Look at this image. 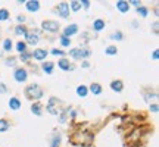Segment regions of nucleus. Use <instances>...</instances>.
<instances>
[{"instance_id": "1", "label": "nucleus", "mask_w": 159, "mask_h": 147, "mask_svg": "<svg viewBox=\"0 0 159 147\" xmlns=\"http://www.w3.org/2000/svg\"><path fill=\"white\" fill-rule=\"evenodd\" d=\"M25 96L28 99H31V100H38V99H42L43 96V91L42 88L37 85V84H31V85H28L27 87V90H25Z\"/></svg>"}, {"instance_id": "2", "label": "nucleus", "mask_w": 159, "mask_h": 147, "mask_svg": "<svg viewBox=\"0 0 159 147\" xmlns=\"http://www.w3.org/2000/svg\"><path fill=\"white\" fill-rule=\"evenodd\" d=\"M42 27L44 31H49V33H56L59 30V24L56 21H44L42 24Z\"/></svg>"}, {"instance_id": "3", "label": "nucleus", "mask_w": 159, "mask_h": 147, "mask_svg": "<svg viewBox=\"0 0 159 147\" xmlns=\"http://www.w3.org/2000/svg\"><path fill=\"white\" fill-rule=\"evenodd\" d=\"M58 13L62 18H68V16H69V5L65 3V2L59 3V5H58Z\"/></svg>"}, {"instance_id": "4", "label": "nucleus", "mask_w": 159, "mask_h": 147, "mask_svg": "<svg viewBox=\"0 0 159 147\" xmlns=\"http://www.w3.org/2000/svg\"><path fill=\"white\" fill-rule=\"evenodd\" d=\"M13 77H15V80L18 82H25L27 78H28V75H27V71L25 69H22V68H18L15 74H13Z\"/></svg>"}, {"instance_id": "5", "label": "nucleus", "mask_w": 159, "mask_h": 147, "mask_svg": "<svg viewBox=\"0 0 159 147\" xmlns=\"http://www.w3.org/2000/svg\"><path fill=\"white\" fill-rule=\"evenodd\" d=\"M69 53H71V56H74L75 59H80V57H87V56H90V52H89L87 49H83V50H80V49H74V50H71Z\"/></svg>"}, {"instance_id": "6", "label": "nucleus", "mask_w": 159, "mask_h": 147, "mask_svg": "<svg viewBox=\"0 0 159 147\" xmlns=\"http://www.w3.org/2000/svg\"><path fill=\"white\" fill-rule=\"evenodd\" d=\"M27 38V44H31V46H35L37 43H38V34L37 33H27L25 35Z\"/></svg>"}, {"instance_id": "7", "label": "nucleus", "mask_w": 159, "mask_h": 147, "mask_svg": "<svg viewBox=\"0 0 159 147\" xmlns=\"http://www.w3.org/2000/svg\"><path fill=\"white\" fill-rule=\"evenodd\" d=\"M75 33H78V27H77L75 24H71L63 30V37H68V38H69L71 35H74Z\"/></svg>"}, {"instance_id": "8", "label": "nucleus", "mask_w": 159, "mask_h": 147, "mask_svg": "<svg viewBox=\"0 0 159 147\" xmlns=\"http://www.w3.org/2000/svg\"><path fill=\"white\" fill-rule=\"evenodd\" d=\"M46 56H47V52L43 49H37L33 53V57L35 60H43V59H46Z\"/></svg>"}, {"instance_id": "9", "label": "nucleus", "mask_w": 159, "mask_h": 147, "mask_svg": "<svg viewBox=\"0 0 159 147\" xmlns=\"http://www.w3.org/2000/svg\"><path fill=\"white\" fill-rule=\"evenodd\" d=\"M117 8L119 9V12L125 13V12H128V9H130V3L128 2H124V0H119V2H117Z\"/></svg>"}, {"instance_id": "10", "label": "nucleus", "mask_w": 159, "mask_h": 147, "mask_svg": "<svg viewBox=\"0 0 159 147\" xmlns=\"http://www.w3.org/2000/svg\"><path fill=\"white\" fill-rule=\"evenodd\" d=\"M9 107L12 109V110H18L19 107H21V102H19V99L16 97H12L9 100Z\"/></svg>"}, {"instance_id": "11", "label": "nucleus", "mask_w": 159, "mask_h": 147, "mask_svg": "<svg viewBox=\"0 0 159 147\" xmlns=\"http://www.w3.org/2000/svg\"><path fill=\"white\" fill-rule=\"evenodd\" d=\"M27 9L30 12H37L40 9V3L38 2H27Z\"/></svg>"}, {"instance_id": "12", "label": "nucleus", "mask_w": 159, "mask_h": 147, "mask_svg": "<svg viewBox=\"0 0 159 147\" xmlns=\"http://www.w3.org/2000/svg\"><path fill=\"white\" fill-rule=\"evenodd\" d=\"M103 28H105V21L103 19H96L93 22V30L94 31H102Z\"/></svg>"}, {"instance_id": "13", "label": "nucleus", "mask_w": 159, "mask_h": 147, "mask_svg": "<svg viewBox=\"0 0 159 147\" xmlns=\"http://www.w3.org/2000/svg\"><path fill=\"white\" fill-rule=\"evenodd\" d=\"M58 65L60 69H63V71H69V69H72V66L69 65V60H67V59H60L58 62Z\"/></svg>"}, {"instance_id": "14", "label": "nucleus", "mask_w": 159, "mask_h": 147, "mask_svg": "<svg viewBox=\"0 0 159 147\" xmlns=\"http://www.w3.org/2000/svg\"><path fill=\"white\" fill-rule=\"evenodd\" d=\"M110 88L117 93H121L122 91V82L121 81H112L110 82Z\"/></svg>"}, {"instance_id": "15", "label": "nucleus", "mask_w": 159, "mask_h": 147, "mask_svg": "<svg viewBox=\"0 0 159 147\" xmlns=\"http://www.w3.org/2000/svg\"><path fill=\"white\" fill-rule=\"evenodd\" d=\"M53 62H46V63H43L42 65V68H43V71L46 74H52L53 72Z\"/></svg>"}, {"instance_id": "16", "label": "nucleus", "mask_w": 159, "mask_h": 147, "mask_svg": "<svg viewBox=\"0 0 159 147\" xmlns=\"http://www.w3.org/2000/svg\"><path fill=\"white\" fill-rule=\"evenodd\" d=\"M90 91H92L93 94H100V93H102L100 84H96V82H94V84H92V85H90Z\"/></svg>"}, {"instance_id": "17", "label": "nucleus", "mask_w": 159, "mask_h": 147, "mask_svg": "<svg viewBox=\"0 0 159 147\" xmlns=\"http://www.w3.org/2000/svg\"><path fill=\"white\" fill-rule=\"evenodd\" d=\"M31 110H33L34 115L40 116V115H42V105H40V103H34L33 107H31Z\"/></svg>"}, {"instance_id": "18", "label": "nucleus", "mask_w": 159, "mask_h": 147, "mask_svg": "<svg viewBox=\"0 0 159 147\" xmlns=\"http://www.w3.org/2000/svg\"><path fill=\"white\" fill-rule=\"evenodd\" d=\"M27 33H28L27 28L22 27V25H18L16 28H15V34H16V35H27Z\"/></svg>"}, {"instance_id": "19", "label": "nucleus", "mask_w": 159, "mask_h": 147, "mask_svg": "<svg viewBox=\"0 0 159 147\" xmlns=\"http://www.w3.org/2000/svg\"><path fill=\"white\" fill-rule=\"evenodd\" d=\"M77 94L81 96V97H85V96H87V87H85V85H80V87L77 88Z\"/></svg>"}, {"instance_id": "20", "label": "nucleus", "mask_w": 159, "mask_h": 147, "mask_svg": "<svg viewBox=\"0 0 159 147\" xmlns=\"http://www.w3.org/2000/svg\"><path fill=\"white\" fill-rule=\"evenodd\" d=\"M9 130V122L6 119H0V132Z\"/></svg>"}, {"instance_id": "21", "label": "nucleus", "mask_w": 159, "mask_h": 147, "mask_svg": "<svg viewBox=\"0 0 159 147\" xmlns=\"http://www.w3.org/2000/svg\"><path fill=\"white\" fill-rule=\"evenodd\" d=\"M117 47L115 46H109V47H106V50H105V53L106 55H109V56H112V55H117Z\"/></svg>"}, {"instance_id": "22", "label": "nucleus", "mask_w": 159, "mask_h": 147, "mask_svg": "<svg viewBox=\"0 0 159 147\" xmlns=\"http://www.w3.org/2000/svg\"><path fill=\"white\" fill-rule=\"evenodd\" d=\"M3 49L6 50V52H10L12 50V41L9 40V38H6V40L3 41Z\"/></svg>"}, {"instance_id": "23", "label": "nucleus", "mask_w": 159, "mask_h": 147, "mask_svg": "<svg viewBox=\"0 0 159 147\" xmlns=\"http://www.w3.org/2000/svg\"><path fill=\"white\" fill-rule=\"evenodd\" d=\"M25 47H27V44L25 43H22V41H19L16 44V50L19 52V53H25Z\"/></svg>"}, {"instance_id": "24", "label": "nucleus", "mask_w": 159, "mask_h": 147, "mask_svg": "<svg viewBox=\"0 0 159 147\" xmlns=\"http://www.w3.org/2000/svg\"><path fill=\"white\" fill-rule=\"evenodd\" d=\"M8 16H9V12L6 9H2V10H0V21H6Z\"/></svg>"}, {"instance_id": "25", "label": "nucleus", "mask_w": 159, "mask_h": 147, "mask_svg": "<svg viewBox=\"0 0 159 147\" xmlns=\"http://www.w3.org/2000/svg\"><path fill=\"white\" fill-rule=\"evenodd\" d=\"M137 12H139L143 18H146V16H147V13H149V12H147V9L143 8V6H139V8H137Z\"/></svg>"}, {"instance_id": "26", "label": "nucleus", "mask_w": 159, "mask_h": 147, "mask_svg": "<svg viewBox=\"0 0 159 147\" xmlns=\"http://www.w3.org/2000/svg\"><path fill=\"white\" fill-rule=\"evenodd\" d=\"M71 9H72V10H80V9H81V3H80V2H71Z\"/></svg>"}, {"instance_id": "27", "label": "nucleus", "mask_w": 159, "mask_h": 147, "mask_svg": "<svg viewBox=\"0 0 159 147\" xmlns=\"http://www.w3.org/2000/svg\"><path fill=\"white\" fill-rule=\"evenodd\" d=\"M60 44H62L63 47H68V46L71 44V40H69L68 37H63V35H62V38H60Z\"/></svg>"}, {"instance_id": "28", "label": "nucleus", "mask_w": 159, "mask_h": 147, "mask_svg": "<svg viewBox=\"0 0 159 147\" xmlns=\"http://www.w3.org/2000/svg\"><path fill=\"white\" fill-rule=\"evenodd\" d=\"M59 141H60V135H55L53 137V141H52V147H58L59 146Z\"/></svg>"}, {"instance_id": "29", "label": "nucleus", "mask_w": 159, "mask_h": 147, "mask_svg": "<svg viewBox=\"0 0 159 147\" xmlns=\"http://www.w3.org/2000/svg\"><path fill=\"white\" fill-rule=\"evenodd\" d=\"M63 53H65V52L58 50V49H53V50H52V55H53V56H63Z\"/></svg>"}, {"instance_id": "30", "label": "nucleus", "mask_w": 159, "mask_h": 147, "mask_svg": "<svg viewBox=\"0 0 159 147\" xmlns=\"http://www.w3.org/2000/svg\"><path fill=\"white\" fill-rule=\"evenodd\" d=\"M112 38H115V40H122V34L119 33V31H117V33L112 35Z\"/></svg>"}, {"instance_id": "31", "label": "nucleus", "mask_w": 159, "mask_h": 147, "mask_svg": "<svg viewBox=\"0 0 159 147\" xmlns=\"http://www.w3.org/2000/svg\"><path fill=\"white\" fill-rule=\"evenodd\" d=\"M28 57H30L28 53H21V60H22V62H27V60H28Z\"/></svg>"}, {"instance_id": "32", "label": "nucleus", "mask_w": 159, "mask_h": 147, "mask_svg": "<svg viewBox=\"0 0 159 147\" xmlns=\"http://www.w3.org/2000/svg\"><path fill=\"white\" fill-rule=\"evenodd\" d=\"M6 65H8V66H13V65H15V59H13V57L8 59V60H6Z\"/></svg>"}, {"instance_id": "33", "label": "nucleus", "mask_w": 159, "mask_h": 147, "mask_svg": "<svg viewBox=\"0 0 159 147\" xmlns=\"http://www.w3.org/2000/svg\"><path fill=\"white\" fill-rule=\"evenodd\" d=\"M6 91H8V88L5 87V84L0 82V94H3V93H6Z\"/></svg>"}, {"instance_id": "34", "label": "nucleus", "mask_w": 159, "mask_h": 147, "mask_svg": "<svg viewBox=\"0 0 159 147\" xmlns=\"http://www.w3.org/2000/svg\"><path fill=\"white\" fill-rule=\"evenodd\" d=\"M80 3H81V5H83V8H89V6H90V2H87V0H84V2H80Z\"/></svg>"}, {"instance_id": "35", "label": "nucleus", "mask_w": 159, "mask_h": 147, "mask_svg": "<svg viewBox=\"0 0 159 147\" xmlns=\"http://www.w3.org/2000/svg\"><path fill=\"white\" fill-rule=\"evenodd\" d=\"M150 110H152V112H158V105H152Z\"/></svg>"}, {"instance_id": "36", "label": "nucleus", "mask_w": 159, "mask_h": 147, "mask_svg": "<svg viewBox=\"0 0 159 147\" xmlns=\"http://www.w3.org/2000/svg\"><path fill=\"white\" fill-rule=\"evenodd\" d=\"M18 21H19V22H25V16H22V15L18 16Z\"/></svg>"}, {"instance_id": "37", "label": "nucleus", "mask_w": 159, "mask_h": 147, "mask_svg": "<svg viewBox=\"0 0 159 147\" xmlns=\"http://www.w3.org/2000/svg\"><path fill=\"white\" fill-rule=\"evenodd\" d=\"M128 3H131V5L137 6V8H139V5H140V2H128Z\"/></svg>"}, {"instance_id": "38", "label": "nucleus", "mask_w": 159, "mask_h": 147, "mask_svg": "<svg viewBox=\"0 0 159 147\" xmlns=\"http://www.w3.org/2000/svg\"><path fill=\"white\" fill-rule=\"evenodd\" d=\"M153 30H155V33H158V22L153 24Z\"/></svg>"}, {"instance_id": "39", "label": "nucleus", "mask_w": 159, "mask_h": 147, "mask_svg": "<svg viewBox=\"0 0 159 147\" xmlns=\"http://www.w3.org/2000/svg\"><path fill=\"white\" fill-rule=\"evenodd\" d=\"M153 59H155V60L158 59V50H155V52H153Z\"/></svg>"}, {"instance_id": "40", "label": "nucleus", "mask_w": 159, "mask_h": 147, "mask_svg": "<svg viewBox=\"0 0 159 147\" xmlns=\"http://www.w3.org/2000/svg\"><path fill=\"white\" fill-rule=\"evenodd\" d=\"M89 66H90L89 65V62H83V68H89Z\"/></svg>"}]
</instances>
